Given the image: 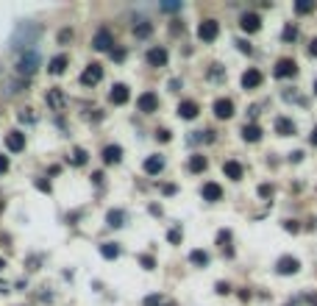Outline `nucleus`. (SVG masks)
Instances as JSON below:
<instances>
[{
	"label": "nucleus",
	"mask_w": 317,
	"mask_h": 306,
	"mask_svg": "<svg viewBox=\"0 0 317 306\" xmlns=\"http://www.w3.org/2000/svg\"><path fill=\"white\" fill-rule=\"evenodd\" d=\"M39 34H42V28L34 23H25V25H17V31H14L12 36V48H25V45H34L36 39H39Z\"/></svg>",
	"instance_id": "nucleus-1"
},
{
	"label": "nucleus",
	"mask_w": 317,
	"mask_h": 306,
	"mask_svg": "<svg viewBox=\"0 0 317 306\" xmlns=\"http://www.w3.org/2000/svg\"><path fill=\"white\" fill-rule=\"evenodd\" d=\"M36 67H39V53L36 50H25L17 61V72L20 75H31V72H36Z\"/></svg>",
	"instance_id": "nucleus-2"
},
{
	"label": "nucleus",
	"mask_w": 317,
	"mask_h": 306,
	"mask_svg": "<svg viewBox=\"0 0 317 306\" xmlns=\"http://www.w3.org/2000/svg\"><path fill=\"white\" fill-rule=\"evenodd\" d=\"M217 36H220V23H217V20H203V23L197 25V39L215 42Z\"/></svg>",
	"instance_id": "nucleus-3"
},
{
	"label": "nucleus",
	"mask_w": 317,
	"mask_h": 306,
	"mask_svg": "<svg viewBox=\"0 0 317 306\" xmlns=\"http://www.w3.org/2000/svg\"><path fill=\"white\" fill-rule=\"evenodd\" d=\"M112 45H114L112 31H109V28H97V34L92 36V48L100 50V53H109V50H112Z\"/></svg>",
	"instance_id": "nucleus-4"
},
{
	"label": "nucleus",
	"mask_w": 317,
	"mask_h": 306,
	"mask_svg": "<svg viewBox=\"0 0 317 306\" xmlns=\"http://www.w3.org/2000/svg\"><path fill=\"white\" fill-rule=\"evenodd\" d=\"M273 72H275V78H295L298 75V64H295V59H278Z\"/></svg>",
	"instance_id": "nucleus-5"
},
{
	"label": "nucleus",
	"mask_w": 317,
	"mask_h": 306,
	"mask_svg": "<svg viewBox=\"0 0 317 306\" xmlns=\"http://www.w3.org/2000/svg\"><path fill=\"white\" fill-rule=\"evenodd\" d=\"M137 109L145 114L159 112V95H156V92H142V95L137 97Z\"/></svg>",
	"instance_id": "nucleus-6"
},
{
	"label": "nucleus",
	"mask_w": 317,
	"mask_h": 306,
	"mask_svg": "<svg viewBox=\"0 0 317 306\" xmlns=\"http://www.w3.org/2000/svg\"><path fill=\"white\" fill-rule=\"evenodd\" d=\"M298 270H300V262L295 256H281L275 262V273H278V276H295Z\"/></svg>",
	"instance_id": "nucleus-7"
},
{
	"label": "nucleus",
	"mask_w": 317,
	"mask_h": 306,
	"mask_svg": "<svg viewBox=\"0 0 317 306\" xmlns=\"http://www.w3.org/2000/svg\"><path fill=\"white\" fill-rule=\"evenodd\" d=\"M45 103H48L53 112H64V106H67V97H64V92L59 89V86H53V89H48L45 92Z\"/></svg>",
	"instance_id": "nucleus-8"
},
{
	"label": "nucleus",
	"mask_w": 317,
	"mask_h": 306,
	"mask_svg": "<svg viewBox=\"0 0 317 306\" xmlns=\"http://www.w3.org/2000/svg\"><path fill=\"white\" fill-rule=\"evenodd\" d=\"M100 78H103V67L100 64H89L84 72H81V84H84V86L100 84Z\"/></svg>",
	"instance_id": "nucleus-9"
},
{
	"label": "nucleus",
	"mask_w": 317,
	"mask_h": 306,
	"mask_svg": "<svg viewBox=\"0 0 317 306\" xmlns=\"http://www.w3.org/2000/svg\"><path fill=\"white\" fill-rule=\"evenodd\" d=\"M240 28L245 31V34H256V31L262 28V17H259V14H253V12H245L240 17Z\"/></svg>",
	"instance_id": "nucleus-10"
},
{
	"label": "nucleus",
	"mask_w": 317,
	"mask_h": 306,
	"mask_svg": "<svg viewBox=\"0 0 317 306\" xmlns=\"http://www.w3.org/2000/svg\"><path fill=\"white\" fill-rule=\"evenodd\" d=\"M128 97H131V92H128L126 84H114L112 92H109V100H112L114 106H123V103H128Z\"/></svg>",
	"instance_id": "nucleus-11"
},
{
	"label": "nucleus",
	"mask_w": 317,
	"mask_h": 306,
	"mask_svg": "<svg viewBox=\"0 0 317 306\" xmlns=\"http://www.w3.org/2000/svg\"><path fill=\"white\" fill-rule=\"evenodd\" d=\"M6 148L12 150V153H20V150H25V134H23V131H9V134H6Z\"/></svg>",
	"instance_id": "nucleus-12"
},
{
	"label": "nucleus",
	"mask_w": 317,
	"mask_h": 306,
	"mask_svg": "<svg viewBox=\"0 0 317 306\" xmlns=\"http://www.w3.org/2000/svg\"><path fill=\"white\" fill-rule=\"evenodd\" d=\"M215 117L217 120H228V117H234V103L228 100V97L215 100Z\"/></svg>",
	"instance_id": "nucleus-13"
},
{
	"label": "nucleus",
	"mask_w": 317,
	"mask_h": 306,
	"mask_svg": "<svg viewBox=\"0 0 317 306\" xmlns=\"http://www.w3.org/2000/svg\"><path fill=\"white\" fill-rule=\"evenodd\" d=\"M200 195H203V200H209V203H215V200L223 198V186L215 184V181H206L203 189H200Z\"/></svg>",
	"instance_id": "nucleus-14"
},
{
	"label": "nucleus",
	"mask_w": 317,
	"mask_h": 306,
	"mask_svg": "<svg viewBox=\"0 0 317 306\" xmlns=\"http://www.w3.org/2000/svg\"><path fill=\"white\" fill-rule=\"evenodd\" d=\"M197 112H200V106H197L195 100H181L178 103V117H184V120H195Z\"/></svg>",
	"instance_id": "nucleus-15"
},
{
	"label": "nucleus",
	"mask_w": 317,
	"mask_h": 306,
	"mask_svg": "<svg viewBox=\"0 0 317 306\" xmlns=\"http://www.w3.org/2000/svg\"><path fill=\"white\" fill-rule=\"evenodd\" d=\"M262 72L259 70H245L242 72V86H245V89H256V86H262Z\"/></svg>",
	"instance_id": "nucleus-16"
},
{
	"label": "nucleus",
	"mask_w": 317,
	"mask_h": 306,
	"mask_svg": "<svg viewBox=\"0 0 317 306\" xmlns=\"http://www.w3.org/2000/svg\"><path fill=\"white\" fill-rule=\"evenodd\" d=\"M148 64L150 67H164L167 64V50L164 48H150L148 50Z\"/></svg>",
	"instance_id": "nucleus-17"
},
{
	"label": "nucleus",
	"mask_w": 317,
	"mask_h": 306,
	"mask_svg": "<svg viewBox=\"0 0 317 306\" xmlns=\"http://www.w3.org/2000/svg\"><path fill=\"white\" fill-rule=\"evenodd\" d=\"M120 159H123L120 145H106V148H103V164H117Z\"/></svg>",
	"instance_id": "nucleus-18"
},
{
	"label": "nucleus",
	"mask_w": 317,
	"mask_h": 306,
	"mask_svg": "<svg viewBox=\"0 0 317 306\" xmlns=\"http://www.w3.org/2000/svg\"><path fill=\"white\" fill-rule=\"evenodd\" d=\"M67 64H70V59H67L64 53H59V56H53V59L48 61V72H53V75H61V72L67 70Z\"/></svg>",
	"instance_id": "nucleus-19"
},
{
	"label": "nucleus",
	"mask_w": 317,
	"mask_h": 306,
	"mask_svg": "<svg viewBox=\"0 0 317 306\" xmlns=\"http://www.w3.org/2000/svg\"><path fill=\"white\" fill-rule=\"evenodd\" d=\"M142 167H145V173H148V175H159L164 170V159L162 156H148Z\"/></svg>",
	"instance_id": "nucleus-20"
},
{
	"label": "nucleus",
	"mask_w": 317,
	"mask_h": 306,
	"mask_svg": "<svg viewBox=\"0 0 317 306\" xmlns=\"http://www.w3.org/2000/svg\"><path fill=\"white\" fill-rule=\"evenodd\" d=\"M275 134H278V137H292L295 123L289 120V117H278V120H275Z\"/></svg>",
	"instance_id": "nucleus-21"
},
{
	"label": "nucleus",
	"mask_w": 317,
	"mask_h": 306,
	"mask_svg": "<svg viewBox=\"0 0 317 306\" xmlns=\"http://www.w3.org/2000/svg\"><path fill=\"white\" fill-rule=\"evenodd\" d=\"M223 173H226L231 181H240L245 170H242V164H240V162H234V159H231V162H226V164H223Z\"/></svg>",
	"instance_id": "nucleus-22"
},
{
	"label": "nucleus",
	"mask_w": 317,
	"mask_h": 306,
	"mask_svg": "<svg viewBox=\"0 0 317 306\" xmlns=\"http://www.w3.org/2000/svg\"><path fill=\"white\" fill-rule=\"evenodd\" d=\"M242 139H245V142H259V139H262V128H259L256 123H251V126L245 123V128H242Z\"/></svg>",
	"instance_id": "nucleus-23"
},
{
	"label": "nucleus",
	"mask_w": 317,
	"mask_h": 306,
	"mask_svg": "<svg viewBox=\"0 0 317 306\" xmlns=\"http://www.w3.org/2000/svg\"><path fill=\"white\" fill-rule=\"evenodd\" d=\"M206 167H209V159L206 156H200V153L189 156V173H203Z\"/></svg>",
	"instance_id": "nucleus-24"
},
{
	"label": "nucleus",
	"mask_w": 317,
	"mask_h": 306,
	"mask_svg": "<svg viewBox=\"0 0 317 306\" xmlns=\"http://www.w3.org/2000/svg\"><path fill=\"white\" fill-rule=\"evenodd\" d=\"M106 223H109L112 228H120V226H126V212H123V209H112V212L106 215Z\"/></svg>",
	"instance_id": "nucleus-25"
},
{
	"label": "nucleus",
	"mask_w": 317,
	"mask_h": 306,
	"mask_svg": "<svg viewBox=\"0 0 317 306\" xmlns=\"http://www.w3.org/2000/svg\"><path fill=\"white\" fill-rule=\"evenodd\" d=\"M100 256L103 259H117V256H120V248H117V242H103V245H100Z\"/></svg>",
	"instance_id": "nucleus-26"
},
{
	"label": "nucleus",
	"mask_w": 317,
	"mask_h": 306,
	"mask_svg": "<svg viewBox=\"0 0 317 306\" xmlns=\"http://www.w3.org/2000/svg\"><path fill=\"white\" fill-rule=\"evenodd\" d=\"M189 262L197 264V267H206V264H209V253H206V251H192L189 253Z\"/></svg>",
	"instance_id": "nucleus-27"
},
{
	"label": "nucleus",
	"mask_w": 317,
	"mask_h": 306,
	"mask_svg": "<svg viewBox=\"0 0 317 306\" xmlns=\"http://www.w3.org/2000/svg\"><path fill=\"white\" fill-rule=\"evenodd\" d=\"M67 159H70L72 164H78V167H81V164H86V150L84 148H72V153Z\"/></svg>",
	"instance_id": "nucleus-28"
},
{
	"label": "nucleus",
	"mask_w": 317,
	"mask_h": 306,
	"mask_svg": "<svg viewBox=\"0 0 317 306\" xmlns=\"http://www.w3.org/2000/svg\"><path fill=\"white\" fill-rule=\"evenodd\" d=\"M150 34H153V25L150 23H139L137 28H134V36H137V39H148Z\"/></svg>",
	"instance_id": "nucleus-29"
},
{
	"label": "nucleus",
	"mask_w": 317,
	"mask_h": 306,
	"mask_svg": "<svg viewBox=\"0 0 317 306\" xmlns=\"http://www.w3.org/2000/svg\"><path fill=\"white\" fill-rule=\"evenodd\" d=\"M281 39H284V42H295V39H298V28H295L292 23H289V25H284V31H281Z\"/></svg>",
	"instance_id": "nucleus-30"
},
{
	"label": "nucleus",
	"mask_w": 317,
	"mask_h": 306,
	"mask_svg": "<svg viewBox=\"0 0 317 306\" xmlns=\"http://www.w3.org/2000/svg\"><path fill=\"white\" fill-rule=\"evenodd\" d=\"M295 12H298V14L314 12V0H298V3H295Z\"/></svg>",
	"instance_id": "nucleus-31"
},
{
	"label": "nucleus",
	"mask_w": 317,
	"mask_h": 306,
	"mask_svg": "<svg viewBox=\"0 0 317 306\" xmlns=\"http://www.w3.org/2000/svg\"><path fill=\"white\" fill-rule=\"evenodd\" d=\"M36 120V114L31 112V109H23V112H20V123H34Z\"/></svg>",
	"instance_id": "nucleus-32"
},
{
	"label": "nucleus",
	"mask_w": 317,
	"mask_h": 306,
	"mask_svg": "<svg viewBox=\"0 0 317 306\" xmlns=\"http://www.w3.org/2000/svg\"><path fill=\"white\" fill-rule=\"evenodd\" d=\"M162 303H164L162 295H148V298H145V306H162Z\"/></svg>",
	"instance_id": "nucleus-33"
},
{
	"label": "nucleus",
	"mask_w": 317,
	"mask_h": 306,
	"mask_svg": "<svg viewBox=\"0 0 317 306\" xmlns=\"http://www.w3.org/2000/svg\"><path fill=\"white\" fill-rule=\"evenodd\" d=\"M139 262H142V267H145V270H153V267H156L153 256H148V253H145V256H139Z\"/></svg>",
	"instance_id": "nucleus-34"
},
{
	"label": "nucleus",
	"mask_w": 317,
	"mask_h": 306,
	"mask_svg": "<svg viewBox=\"0 0 317 306\" xmlns=\"http://www.w3.org/2000/svg\"><path fill=\"white\" fill-rule=\"evenodd\" d=\"M228 240H231V231H228V228L217 234V245H220V248H226V242H228Z\"/></svg>",
	"instance_id": "nucleus-35"
},
{
	"label": "nucleus",
	"mask_w": 317,
	"mask_h": 306,
	"mask_svg": "<svg viewBox=\"0 0 317 306\" xmlns=\"http://www.w3.org/2000/svg\"><path fill=\"white\" fill-rule=\"evenodd\" d=\"M259 195L262 198H273V184H262L259 186Z\"/></svg>",
	"instance_id": "nucleus-36"
},
{
	"label": "nucleus",
	"mask_w": 317,
	"mask_h": 306,
	"mask_svg": "<svg viewBox=\"0 0 317 306\" xmlns=\"http://www.w3.org/2000/svg\"><path fill=\"white\" fill-rule=\"evenodd\" d=\"M70 39H72V31H70V28L59 31V42H61V45H67V42H70Z\"/></svg>",
	"instance_id": "nucleus-37"
},
{
	"label": "nucleus",
	"mask_w": 317,
	"mask_h": 306,
	"mask_svg": "<svg viewBox=\"0 0 317 306\" xmlns=\"http://www.w3.org/2000/svg\"><path fill=\"white\" fill-rule=\"evenodd\" d=\"M167 240L173 242V245H178V242H181V228H173V231L167 234Z\"/></svg>",
	"instance_id": "nucleus-38"
},
{
	"label": "nucleus",
	"mask_w": 317,
	"mask_h": 306,
	"mask_svg": "<svg viewBox=\"0 0 317 306\" xmlns=\"http://www.w3.org/2000/svg\"><path fill=\"white\" fill-rule=\"evenodd\" d=\"M156 139H162V142H170V139H173V134H170L167 128H162V131H156Z\"/></svg>",
	"instance_id": "nucleus-39"
},
{
	"label": "nucleus",
	"mask_w": 317,
	"mask_h": 306,
	"mask_svg": "<svg viewBox=\"0 0 317 306\" xmlns=\"http://www.w3.org/2000/svg\"><path fill=\"white\" fill-rule=\"evenodd\" d=\"M284 228H287V231H292V234H298V231H300V226L295 220H284Z\"/></svg>",
	"instance_id": "nucleus-40"
},
{
	"label": "nucleus",
	"mask_w": 317,
	"mask_h": 306,
	"mask_svg": "<svg viewBox=\"0 0 317 306\" xmlns=\"http://www.w3.org/2000/svg\"><path fill=\"white\" fill-rule=\"evenodd\" d=\"M237 48H240V50H242V53H248V56H251V53H253V48H251V45H248V42H245V39H240V42H237Z\"/></svg>",
	"instance_id": "nucleus-41"
},
{
	"label": "nucleus",
	"mask_w": 317,
	"mask_h": 306,
	"mask_svg": "<svg viewBox=\"0 0 317 306\" xmlns=\"http://www.w3.org/2000/svg\"><path fill=\"white\" fill-rule=\"evenodd\" d=\"M34 184H36V189H42V192H50V184H48V181H42V178H36V181H34Z\"/></svg>",
	"instance_id": "nucleus-42"
},
{
	"label": "nucleus",
	"mask_w": 317,
	"mask_h": 306,
	"mask_svg": "<svg viewBox=\"0 0 317 306\" xmlns=\"http://www.w3.org/2000/svg\"><path fill=\"white\" fill-rule=\"evenodd\" d=\"M9 170V156H3V153H0V175L6 173Z\"/></svg>",
	"instance_id": "nucleus-43"
},
{
	"label": "nucleus",
	"mask_w": 317,
	"mask_h": 306,
	"mask_svg": "<svg viewBox=\"0 0 317 306\" xmlns=\"http://www.w3.org/2000/svg\"><path fill=\"white\" fill-rule=\"evenodd\" d=\"M162 9H164V12H178L181 3H162Z\"/></svg>",
	"instance_id": "nucleus-44"
},
{
	"label": "nucleus",
	"mask_w": 317,
	"mask_h": 306,
	"mask_svg": "<svg viewBox=\"0 0 317 306\" xmlns=\"http://www.w3.org/2000/svg\"><path fill=\"white\" fill-rule=\"evenodd\" d=\"M217 292H220V295H228V292H231V287H228L226 281H220V284H217Z\"/></svg>",
	"instance_id": "nucleus-45"
},
{
	"label": "nucleus",
	"mask_w": 317,
	"mask_h": 306,
	"mask_svg": "<svg viewBox=\"0 0 317 306\" xmlns=\"http://www.w3.org/2000/svg\"><path fill=\"white\" fill-rule=\"evenodd\" d=\"M309 56H311V59H317V39H311V45H309Z\"/></svg>",
	"instance_id": "nucleus-46"
},
{
	"label": "nucleus",
	"mask_w": 317,
	"mask_h": 306,
	"mask_svg": "<svg viewBox=\"0 0 317 306\" xmlns=\"http://www.w3.org/2000/svg\"><path fill=\"white\" fill-rule=\"evenodd\" d=\"M162 189H164V195H173L175 192V184H164Z\"/></svg>",
	"instance_id": "nucleus-47"
},
{
	"label": "nucleus",
	"mask_w": 317,
	"mask_h": 306,
	"mask_svg": "<svg viewBox=\"0 0 317 306\" xmlns=\"http://www.w3.org/2000/svg\"><path fill=\"white\" fill-rule=\"evenodd\" d=\"M309 142L317 148V128H311V134H309Z\"/></svg>",
	"instance_id": "nucleus-48"
},
{
	"label": "nucleus",
	"mask_w": 317,
	"mask_h": 306,
	"mask_svg": "<svg viewBox=\"0 0 317 306\" xmlns=\"http://www.w3.org/2000/svg\"><path fill=\"white\" fill-rule=\"evenodd\" d=\"M112 56H114V59H117V61H123V59H126V50H117V53H114V50H112Z\"/></svg>",
	"instance_id": "nucleus-49"
},
{
	"label": "nucleus",
	"mask_w": 317,
	"mask_h": 306,
	"mask_svg": "<svg viewBox=\"0 0 317 306\" xmlns=\"http://www.w3.org/2000/svg\"><path fill=\"white\" fill-rule=\"evenodd\" d=\"M3 267H6V262H3V259H0V270H3Z\"/></svg>",
	"instance_id": "nucleus-50"
},
{
	"label": "nucleus",
	"mask_w": 317,
	"mask_h": 306,
	"mask_svg": "<svg viewBox=\"0 0 317 306\" xmlns=\"http://www.w3.org/2000/svg\"><path fill=\"white\" fill-rule=\"evenodd\" d=\"M311 89H314V95H317V81H314V86H311Z\"/></svg>",
	"instance_id": "nucleus-51"
}]
</instances>
